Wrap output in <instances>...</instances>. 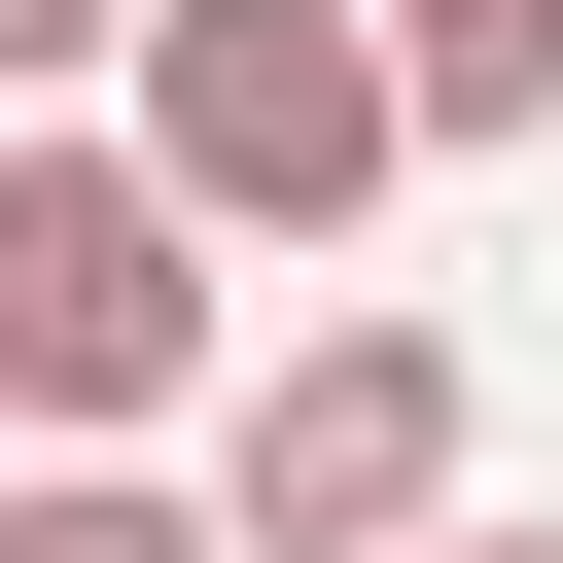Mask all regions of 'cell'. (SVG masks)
<instances>
[{"label":"cell","instance_id":"1","mask_svg":"<svg viewBox=\"0 0 563 563\" xmlns=\"http://www.w3.org/2000/svg\"><path fill=\"white\" fill-rule=\"evenodd\" d=\"M141 176H176V246H352L422 176V106L352 0H141Z\"/></svg>","mask_w":563,"mask_h":563},{"label":"cell","instance_id":"2","mask_svg":"<svg viewBox=\"0 0 563 563\" xmlns=\"http://www.w3.org/2000/svg\"><path fill=\"white\" fill-rule=\"evenodd\" d=\"M176 387H211V246H176V176L0 106V422L106 457V422H176Z\"/></svg>","mask_w":563,"mask_h":563},{"label":"cell","instance_id":"3","mask_svg":"<svg viewBox=\"0 0 563 563\" xmlns=\"http://www.w3.org/2000/svg\"><path fill=\"white\" fill-rule=\"evenodd\" d=\"M457 457H493L457 317H317V352L211 422V563H422V528H457Z\"/></svg>","mask_w":563,"mask_h":563},{"label":"cell","instance_id":"4","mask_svg":"<svg viewBox=\"0 0 563 563\" xmlns=\"http://www.w3.org/2000/svg\"><path fill=\"white\" fill-rule=\"evenodd\" d=\"M422 141H563V0H352Z\"/></svg>","mask_w":563,"mask_h":563},{"label":"cell","instance_id":"5","mask_svg":"<svg viewBox=\"0 0 563 563\" xmlns=\"http://www.w3.org/2000/svg\"><path fill=\"white\" fill-rule=\"evenodd\" d=\"M0 563H211V493H141V457H35V493H0Z\"/></svg>","mask_w":563,"mask_h":563},{"label":"cell","instance_id":"6","mask_svg":"<svg viewBox=\"0 0 563 563\" xmlns=\"http://www.w3.org/2000/svg\"><path fill=\"white\" fill-rule=\"evenodd\" d=\"M70 70H141V0H0V106H70Z\"/></svg>","mask_w":563,"mask_h":563},{"label":"cell","instance_id":"7","mask_svg":"<svg viewBox=\"0 0 563 563\" xmlns=\"http://www.w3.org/2000/svg\"><path fill=\"white\" fill-rule=\"evenodd\" d=\"M422 563H563V528H493V493H457V528H422Z\"/></svg>","mask_w":563,"mask_h":563}]
</instances>
